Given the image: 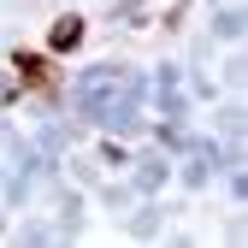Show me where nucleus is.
<instances>
[{"instance_id":"f257e3e1","label":"nucleus","mask_w":248,"mask_h":248,"mask_svg":"<svg viewBox=\"0 0 248 248\" xmlns=\"http://www.w3.org/2000/svg\"><path fill=\"white\" fill-rule=\"evenodd\" d=\"M18 71H24L30 83H36V89H53V71L42 65V59H36V53H18Z\"/></svg>"},{"instance_id":"f03ea898","label":"nucleus","mask_w":248,"mask_h":248,"mask_svg":"<svg viewBox=\"0 0 248 248\" xmlns=\"http://www.w3.org/2000/svg\"><path fill=\"white\" fill-rule=\"evenodd\" d=\"M77 36H83V18H59L53 24V47H71Z\"/></svg>"}]
</instances>
